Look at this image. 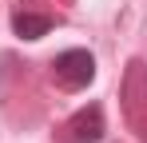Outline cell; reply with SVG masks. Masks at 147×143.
Instances as JSON below:
<instances>
[{
    "mask_svg": "<svg viewBox=\"0 0 147 143\" xmlns=\"http://www.w3.org/2000/svg\"><path fill=\"white\" fill-rule=\"evenodd\" d=\"M52 76H56V84H64V88H88L92 80H96V60H92V52H84V48H68V52H60L56 60H52Z\"/></svg>",
    "mask_w": 147,
    "mask_h": 143,
    "instance_id": "1",
    "label": "cell"
},
{
    "mask_svg": "<svg viewBox=\"0 0 147 143\" xmlns=\"http://www.w3.org/2000/svg\"><path fill=\"white\" fill-rule=\"evenodd\" d=\"M123 107L139 127H147V64H131L127 80H123Z\"/></svg>",
    "mask_w": 147,
    "mask_h": 143,
    "instance_id": "2",
    "label": "cell"
},
{
    "mask_svg": "<svg viewBox=\"0 0 147 143\" xmlns=\"http://www.w3.org/2000/svg\"><path fill=\"white\" fill-rule=\"evenodd\" d=\"M68 139L72 143H99L103 139V111H99L96 103L92 107H80L68 119Z\"/></svg>",
    "mask_w": 147,
    "mask_h": 143,
    "instance_id": "3",
    "label": "cell"
},
{
    "mask_svg": "<svg viewBox=\"0 0 147 143\" xmlns=\"http://www.w3.org/2000/svg\"><path fill=\"white\" fill-rule=\"evenodd\" d=\"M12 28H16V36H20V40H40V36H48L52 16L32 12V8H20V12L12 16Z\"/></svg>",
    "mask_w": 147,
    "mask_h": 143,
    "instance_id": "4",
    "label": "cell"
}]
</instances>
